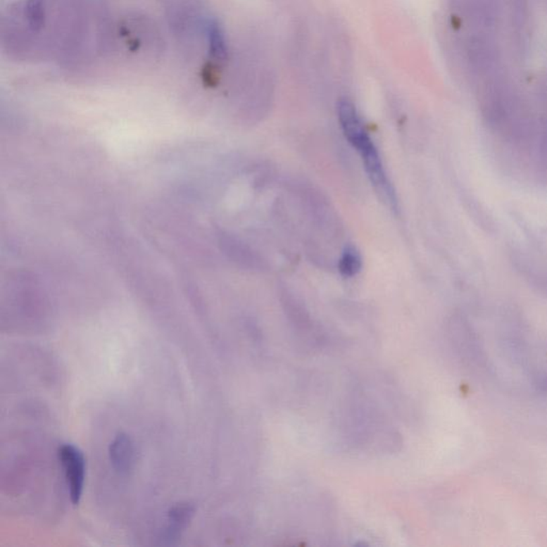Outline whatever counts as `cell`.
Wrapping results in <instances>:
<instances>
[{"instance_id":"6da1fadb","label":"cell","mask_w":547,"mask_h":547,"mask_svg":"<svg viewBox=\"0 0 547 547\" xmlns=\"http://www.w3.org/2000/svg\"><path fill=\"white\" fill-rule=\"evenodd\" d=\"M338 118L346 139L360 156L373 187L390 208H394V210H397V197L388 180L379 151L368 132L365 130L352 102L348 100L340 101L338 104Z\"/></svg>"},{"instance_id":"7a4b0ae2","label":"cell","mask_w":547,"mask_h":547,"mask_svg":"<svg viewBox=\"0 0 547 547\" xmlns=\"http://www.w3.org/2000/svg\"><path fill=\"white\" fill-rule=\"evenodd\" d=\"M457 330L454 332V344L460 356L464 359L470 368L481 372H489L490 365L482 344L476 332L466 321H460L457 324Z\"/></svg>"},{"instance_id":"3957f363","label":"cell","mask_w":547,"mask_h":547,"mask_svg":"<svg viewBox=\"0 0 547 547\" xmlns=\"http://www.w3.org/2000/svg\"><path fill=\"white\" fill-rule=\"evenodd\" d=\"M58 455L67 479L70 498L74 505H78L82 498L86 474L84 454L75 446L67 444L59 448Z\"/></svg>"},{"instance_id":"277c9868","label":"cell","mask_w":547,"mask_h":547,"mask_svg":"<svg viewBox=\"0 0 547 547\" xmlns=\"http://www.w3.org/2000/svg\"><path fill=\"white\" fill-rule=\"evenodd\" d=\"M109 458L113 468L120 474H127L132 470L135 450L129 435L120 433L115 437L109 447Z\"/></svg>"},{"instance_id":"5b68a950","label":"cell","mask_w":547,"mask_h":547,"mask_svg":"<svg viewBox=\"0 0 547 547\" xmlns=\"http://www.w3.org/2000/svg\"><path fill=\"white\" fill-rule=\"evenodd\" d=\"M196 509L189 503H181L173 505L168 512V526L165 530L164 539L172 543L187 529L195 515Z\"/></svg>"},{"instance_id":"8992f818","label":"cell","mask_w":547,"mask_h":547,"mask_svg":"<svg viewBox=\"0 0 547 547\" xmlns=\"http://www.w3.org/2000/svg\"><path fill=\"white\" fill-rule=\"evenodd\" d=\"M206 27L210 59L218 63H225L228 58V45L222 26L218 20L210 18Z\"/></svg>"},{"instance_id":"52a82bcc","label":"cell","mask_w":547,"mask_h":547,"mask_svg":"<svg viewBox=\"0 0 547 547\" xmlns=\"http://www.w3.org/2000/svg\"><path fill=\"white\" fill-rule=\"evenodd\" d=\"M340 272L344 277H354L363 268V259L356 247L348 245L342 253L338 264Z\"/></svg>"},{"instance_id":"ba28073f","label":"cell","mask_w":547,"mask_h":547,"mask_svg":"<svg viewBox=\"0 0 547 547\" xmlns=\"http://www.w3.org/2000/svg\"><path fill=\"white\" fill-rule=\"evenodd\" d=\"M25 16L28 20L29 27L34 32H40L44 27L45 20H46L45 0H26Z\"/></svg>"},{"instance_id":"9c48e42d","label":"cell","mask_w":547,"mask_h":547,"mask_svg":"<svg viewBox=\"0 0 547 547\" xmlns=\"http://www.w3.org/2000/svg\"><path fill=\"white\" fill-rule=\"evenodd\" d=\"M534 385L542 391L547 392V372L538 373L534 377Z\"/></svg>"}]
</instances>
